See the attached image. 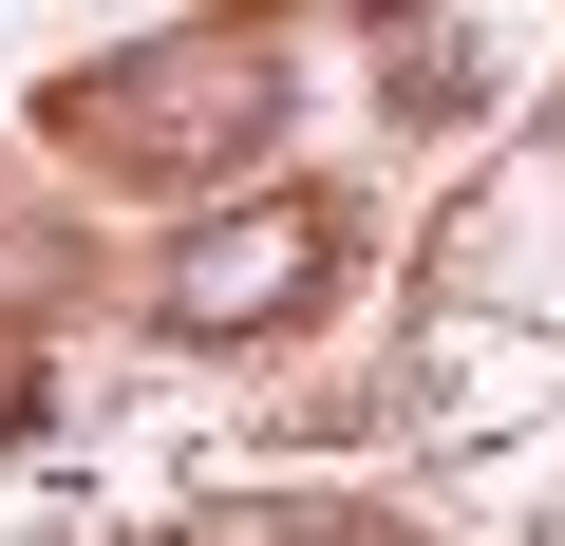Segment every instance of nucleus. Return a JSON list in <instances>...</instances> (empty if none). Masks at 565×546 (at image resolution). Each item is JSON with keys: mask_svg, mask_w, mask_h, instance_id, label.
I'll return each instance as SVG.
<instances>
[{"mask_svg": "<svg viewBox=\"0 0 565 546\" xmlns=\"http://www.w3.org/2000/svg\"><path fill=\"white\" fill-rule=\"evenodd\" d=\"M321 264H340V207H226V226H189L170 264H151V321L170 340H264V321H302L321 302Z\"/></svg>", "mask_w": 565, "mask_h": 546, "instance_id": "nucleus-1", "label": "nucleus"}, {"mask_svg": "<svg viewBox=\"0 0 565 546\" xmlns=\"http://www.w3.org/2000/svg\"><path fill=\"white\" fill-rule=\"evenodd\" d=\"M170 95H76V132L114 151V170H207V151H245L264 114H282V76L245 57V39H189V57H151Z\"/></svg>", "mask_w": 565, "mask_h": 546, "instance_id": "nucleus-2", "label": "nucleus"}, {"mask_svg": "<svg viewBox=\"0 0 565 546\" xmlns=\"http://www.w3.org/2000/svg\"><path fill=\"white\" fill-rule=\"evenodd\" d=\"M0 433H39V377H20V358H0Z\"/></svg>", "mask_w": 565, "mask_h": 546, "instance_id": "nucleus-3", "label": "nucleus"}]
</instances>
